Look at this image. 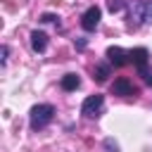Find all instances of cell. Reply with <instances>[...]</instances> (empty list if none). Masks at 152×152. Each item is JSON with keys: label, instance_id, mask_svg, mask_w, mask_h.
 <instances>
[{"label": "cell", "instance_id": "cell-2", "mask_svg": "<svg viewBox=\"0 0 152 152\" xmlns=\"http://www.w3.org/2000/svg\"><path fill=\"white\" fill-rule=\"evenodd\" d=\"M102 109H104V97L102 95H88L81 104V114L86 119H97L102 114Z\"/></svg>", "mask_w": 152, "mask_h": 152}, {"label": "cell", "instance_id": "cell-9", "mask_svg": "<svg viewBox=\"0 0 152 152\" xmlns=\"http://www.w3.org/2000/svg\"><path fill=\"white\" fill-rule=\"evenodd\" d=\"M109 74H112L109 64H95V69H93V78H95L97 83H104V81L109 78Z\"/></svg>", "mask_w": 152, "mask_h": 152}, {"label": "cell", "instance_id": "cell-5", "mask_svg": "<svg viewBox=\"0 0 152 152\" xmlns=\"http://www.w3.org/2000/svg\"><path fill=\"white\" fill-rule=\"evenodd\" d=\"M145 2L147 0H131L128 2V19H131L133 26L142 24V19H145Z\"/></svg>", "mask_w": 152, "mask_h": 152}, {"label": "cell", "instance_id": "cell-13", "mask_svg": "<svg viewBox=\"0 0 152 152\" xmlns=\"http://www.w3.org/2000/svg\"><path fill=\"white\" fill-rule=\"evenodd\" d=\"M142 24H152V0L145 2V19H142Z\"/></svg>", "mask_w": 152, "mask_h": 152}, {"label": "cell", "instance_id": "cell-14", "mask_svg": "<svg viewBox=\"0 0 152 152\" xmlns=\"http://www.w3.org/2000/svg\"><path fill=\"white\" fill-rule=\"evenodd\" d=\"M104 150H107V152H119V145H116L112 138H107V140H104Z\"/></svg>", "mask_w": 152, "mask_h": 152}, {"label": "cell", "instance_id": "cell-7", "mask_svg": "<svg viewBox=\"0 0 152 152\" xmlns=\"http://www.w3.org/2000/svg\"><path fill=\"white\" fill-rule=\"evenodd\" d=\"M31 48H33L36 52H45V48H48V36H45L43 31H31Z\"/></svg>", "mask_w": 152, "mask_h": 152}, {"label": "cell", "instance_id": "cell-12", "mask_svg": "<svg viewBox=\"0 0 152 152\" xmlns=\"http://www.w3.org/2000/svg\"><path fill=\"white\" fill-rule=\"evenodd\" d=\"M138 74L142 76V81H145V83H150V86H152V71L147 69V64H142V66H138Z\"/></svg>", "mask_w": 152, "mask_h": 152}, {"label": "cell", "instance_id": "cell-8", "mask_svg": "<svg viewBox=\"0 0 152 152\" xmlns=\"http://www.w3.org/2000/svg\"><path fill=\"white\" fill-rule=\"evenodd\" d=\"M128 55H131V62H133L135 66H142V64H147V57H150L147 48H135V50H131Z\"/></svg>", "mask_w": 152, "mask_h": 152}, {"label": "cell", "instance_id": "cell-4", "mask_svg": "<svg viewBox=\"0 0 152 152\" xmlns=\"http://www.w3.org/2000/svg\"><path fill=\"white\" fill-rule=\"evenodd\" d=\"M104 55H107V62L114 64V66H124V64L131 62V55H128L124 48H119V45H109Z\"/></svg>", "mask_w": 152, "mask_h": 152}, {"label": "cell", "instance_id": "cell-15", "mask_svg": "<svg viewBox=\"0 0 152 152\" xmlns=\"http://www.w3.org/2000/svg\"><path fill=\"white\" fill-rule=\"evenodd\" d=\"M55 19H57V17H55V14H50V12L40 17V21H45V24H50V21H55Z\"/></svg>", "mask_w": 152, "mask_h": 152}, {"label": "cell", "instance_id": "cell-10", "mask_svg": "<svg viewBox=\"0 0 152 152\" xmlns=\"http://www.w3.org/2000/svg\"><path fill=\"white\" fill-rule=\"evenodd\" d=\"M64 90H76L78 86H81V78L76 76V74H64L62 76V83H59Z\"/></svg>", "mask_w": 152, "mask_h": 152}, {"label": "cell", "instance_id": "cell-6", "mask_svg": "<svg viewBox=\"0 0 152 152\" xmlns=\"http://www.w3.org/2000/svg\"><path fill=\"white\" fill-rule=\"evenodd\" d=\"M112 93H114V95H121V97H131V95H135V88H133V83H131L126 76H119V78L112 83Z\"/></svg>", "mask_w": 152, "mask_h": 152}, {"label": "cell", "instance_id": "cell-16", "mask_svg": "<svg viewBox=\"0 0 152 152\" xmlns=\"http://www.w3.org/2000/svg\"><path fill=\"white\" fill-rule=\"evenodd\" d=\"M0 55H2V64H5V62H7V55H10V48L2 45V48H0Z\"/></svg>", "mask_w": 152, "mask_h": 152}, {"label": "cell", "instance_id": "cell-3", "mask_svg": "<svg viewBox=\"0 0 152 152\" xmlns=\"http://www.w3.org/2000/svg\"><path fill=\"white\" fill-rule=\"evenodd\" d=\"M100 17H102V12H100L97 5L88 7V10L83 12V17H81V26H83V31H95L97 24H100Z\"/></svg>", "mask_w": 152, "mask_h": 152}, {"label": "cell", "instance_id": "cell-1", "mask_svg": "<svg viewBox=\"0 0 152 152\" xmlns=\"http://www.w3.org/2000/svg\"><path fill=\"white\" fill-rule=\"evenodd\" d=\"M52 119H55V107H52V104H48V102L36 104V107L31 109V114H28V124H31V128H33V131L45 128Z\"/></svg>", "mask_w": 152, "mask_h": 152}, {"label": "cell", "instance_id": "cell-11", "mask_svg": "<svg viewBox=\"0 0 152 152\" xmlns=\"http://www.w3.org/2000/svg\"><path fill=\"white\" fill-rule=\"evenodd\" d=\"M107 10L114 14V12H121L124 10V0H107Z\"/></svg>", "mask_w": 152, "mask_h": 152}]
</instances>
